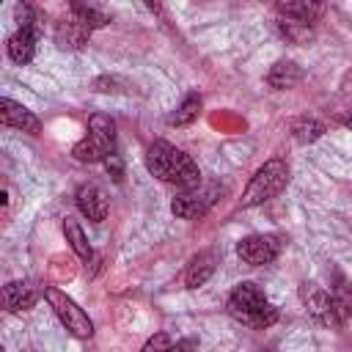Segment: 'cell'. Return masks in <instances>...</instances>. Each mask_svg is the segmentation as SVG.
I'll use <instances>...</instances> for the list:
<instances>
[{
  "label": "cell",
  "mask_w": 352,
  "mask_h": 352,
  "mask_svg": "<svg viewBox=\"0 0 352 352\" xmlns=\"http://www.w3.org/2000/svg\"><path fill=\"white\" fill-rule=\"evenodd\" d=\"M217 264H220V256H217L214 248L198 250V253L187 261V270H184V283H187V289H198V286H204V283L214 275Z\"/></svg>",
  "instance_id": "8fae6325"
},
{
  "label": "cell",
  "mask_w": 352,
  "mask_h": 352,
  "mask_svg": "<svg viewBox=\"0 0 352 352\" xmlns=\"http://www.w3.org/2000/svg\"><path fill=\"white\" fill-rule=\"evenodd\" d=\"M223 195V187L220 184H195V187H187V190H179V195L170 201V212L182 220H198L204 217L214 204L217 198Z\"/></svg>",
  "instance_id": "52a82bcc"
},
{
  "label": "cell",
  "mask_w": 352,
  "mask_h": 352,
  "mask_svg": "<svg viewBox=\"0 0 352 352\" xmlns=\"http://www.w3.org/2000/svg\"><path fill=\"white\" fill-rule=\"evenodd\" d=\"M102 162H104L107 173H110V176H113L116 182H121V179H124V162H121V157H118L116 151H113V154H107V157H104Z\"/></svg>",
  "instance_id": "603a6c76"
},
{
  "label": "cell",
  "mask_w": 352,
  "mask_h": 352,
  "mask_svg": "<svg viewBox=\"0 0 352 352\" xmlns=\"http://www.w3.org/2000/svg\"><path fill=\"white\" fill-rule=\"evenodd\" d=\"M143 3H146V8H148V11H154V14H160V11H162V0H143Z\"/></svg>",
  "instance_id": "cb8c5ba5"
},
{
  "label": "cell",
  "mask_w": 352,
  "mask_h": 352,
  "mask_svg": "<svg viewBox=\"0 0 352 352\" xmlns=\"http://www.w3.org/2000/svg\"><path fill=\"white\" fill-rule=\"evenodd\" d=\"M6 50L14 63H19V66L30 63L36 55V28H16V33L8 36Z\"/></svg>",
  "instance_id": "5bb4252c"
},
{
  "label": "cell",
  "mask_w": 352,
  "mask_h": 352,
  "mask_svg": "<svg viewBox=\"0 0 352 352\" xmlns=\"http://www.w3.org/2000/svg\"><path fill=\"white\" fill-rule=\"evenodd\" d=\"M69 6H72V16H77L82 25H88L91 30L94 28H104L110 19H107V14L104 11H99L91 0H69Z\"/></svg>",
  "instance_id": "d6986e66"
},
{
  "label": "cell",
  "mask_w": 352,
  "mask_h": 352,
  "mask_svg": "<svg viewBox=\"0 0 352 352\" xmlns=\"http://www.w3.org/2000/svg\"><path fill=\"white\" fill-rule=\"evenodd\" d=\"M44 300L50 302L52 314L60 319V324H63L72 336H77V338H91V333H94L91 316H88L66 292H60L58 286H47V289H44Z\"/></svg>",
  "instance_id": "8992f818"
},
{
  "label": "cell",
  "mask_w": 352,
  "mask_h": 352,
  "mask_svg": "<svg viewBox=\"0 0 352 352\" xmlns=\"http://www.w3.org/2000/svg\"><path fill=\"white\" fill-rule=\"evenodd\" d=\"M275 8L286 19H294V22H302V25H314L324 14V0H275Z\"/></svg>",
  "instance_id": "4fadbf2b"
},
{
  "label": "cell",
  "mask_w": 352,
  "mask_h": 352,
  "mask_svg": "<svg viewBox=\"0 0 352 352\" xmlns=\"http://www.w3.org/2000/svg\"><path fill=\"white\" fill-rule=\"evenodd\" d=\"M63 234H66L69 248L77 253V258L88 264V261L94 258V248L88 245V236H85V231L80 228V223H77L74 217H66V220H63Z\"/></svg>",
  "instance_id": "e0dca14e"
},
{
  "label": "cell",
  "mask_w": 352,
  "mask_h": 352,
  "mask_svg": "<svg viewBox=\"0 0 352 352\" xmlns=\"http://www.w3.org/2000/svg\"><path fill=\"white\" fill-rule=\"evenodd\" d=\"M280 253V236L278 234H250L236 242V256L250 267L272 264Z\"/></svg>",
  "instance_id": "ba28073f"
},
{
  "label": "cell",
  "mask_w": 352,
  "mask_h": 352,
  "mask_svg": "<svg viewBox=\"0 0 352 352\" xmlns=\"http://www.w3.org/2000/svg\"><path fill=\"white\" fill-rule=\"evenodd\" d=\"M278 30H280L283 38H289L292 44H302V41L311 36V25H302V22H294V19H286V16L278 19Z\"/></svg>",
  "instance_id": "44dd1931"
},
{
  "label": "cell",
  "mask_w": 352,
  "mask_h": 352,
  "mask_svg": "<svg viewBox=\"0 0 352 352\" xmlns=\"http://www.w3.org/2000/svg\"><path fill=\"white\" fill-rule=\"evenodd\" d=\"M173 346H176V341H173L168 333H157V336H151V338L143 344L146 352H151V349H173Z\"/></svg>",
  "instance_id": "7402d4cb"
},
{
  "label": "cell",
  "mask_w": 352,
  "mask_h": 352,
  "mask_svg": "<svg viewBox=\"0 0 352 352\" xmlns=\"http://www.w3.org/2000/svg\"><path fill=\"white\" fill-rule=\"evenodd\" d=\"M341 124H344V126H346V129L352 132V110H349L346 116H341Z\"/></svg>",
  "instance_id": "d4e9b609"
},
{
  "label": "cell",
  "mask_w": 352,
  "mask_h": 352,
  "mask_svg": "<svg viewBox=\"0 0 352 352\" xmlns=\"http://www.w3.org/2000/svg\"><path fill=\"white\" fill-rule=\"evenodd\" d=\"M74 201H77V209L91 220V223H102L107 217V195L99 184H80L77 192H74Z\"/></svg>",
  "instance_id": "30bf717a"
},
{
  "label": "cell",
  "mask_w": 352,
  "mask_h": 352,
  "mask_svg": "<svg viewBox=\"0 0 352 352\" xmlns=\"http://www.w3.org/2000/svg\"><path fill=\"white\" fill-rule=\"evenodd\" d=\"M300 300L305 305V311L324 327H341L346 322V302L341 297H336L333 292L322 289L319 283H302L300 286Z\"/></svg>",
  "instance_id": "5b68a950"
},
{
  "label": "cell",
  "mask_w": 352,
  "mask_h": 352,
  "mask_svg": "<svg viewBox=\"0 0 352 352\" xmlns=\"http://www.w3.org/2000/svg\"><path fill=\"white\" fill-rule=\"evenodd\" d=\"M88 36H91V28L82 25L77 16L63 19V22H58V28H55V41H58L60 50H80V47L88 41Z\"/></svg>",
  "instance_id": "9a60e30c"
},
{
  "label": "cell",
  "mask_w": 352,
  "mask_h": 352,
  "mask_svg": "<svg viewBox=\"0 0 352 352\" xmlns=\"http://www.w3.org/2000/svg\"><path fill=\"white\" fill-rule=\"evenodd\" d=\"M0 121L11 129H19V132H28V135H38L41 132V121L33 110H28L25 104L14 102L11 96H3L0 99Z\"/></svg>",
  "instance_id": "9c48e42d"
},
{
  "label": "cell",
  "mask_w": 352,
  "mask_h": 352,
  "mask_svg": "<svg viewBox=\"0 0 352 352\" xmlns=\"http://www.w3.org/2000/svg\"><path fill=\"white\" fill-rule=\"evenodd\" d=\"M14 3H25V0H14Z\"/></svg>",
  "instance_id": "484cf974"
},
{
  "label": "cell",
  "mask_w": 352,
  "mask_h": 352,
  "mask_svg": "<svg viewBox=\"0 0 352 352\" xmlns=\"http://www.w3.org/2000/svg\"><path fill=\"white\" fill-rule=\"evenodd\" d=\"M322 135H324V124L316 121V118H311V116H300V118L292 121V138L297 143H302V146L319 140Z\"/></svg>",
  "instance_id": "ac0fdd59"
},
{
  "label": "cell",
  "mask_w": 352,
  "mask_h": 352,
  "mask_svg": "<svg viewBox=\"0 0 352 352\" xmlns=\"http://www.w3.org/2000/svg\"><path fill=\"white\" fill-rule=\"evenodd\" d=\"M286 184H289V162L280 160V157H272L250 176V182L242 192V206H248V209L261 206L270 198L280 195L286 190Z\"/></svg>",
  "instance_id": "3957f363"
},
{
  "label": "cell",
  "mask_w": 352,
  "mask_h": 352,
  "mask_svg": "<svg viewBox=\"0 0 352 352\" xmlns=\"http://www.w3.org/2000/svg\"><path fill=\"white\" fill-rule=\"evenodd\" d=\"M228 314L245 324V327H253V330H267L270 324L278 322V308L267 300V294L250 283V280H242L231 289L228 294V302H226Z\"/></svg>",
  "instance_id": "7a4b0ae2"
},
{
  "label": "cell",
  "mask_w": 352,
  "mask_h": 352,
  "mask_svg": "<svg viewBox=\"0 0 352 352\" xmlns=\"http://www.w3.org/2000/svg\"><path fill=\"white\" fill-rule=\"evenodd\" d=\"M146 168L151 176H157L165 184H173L176 190H187V187L201 184L198 162L187 151L176 148L168 140H154L146 148Z\"/></svg>",
  "instance_id": "6da1fadb"
},
{
  "label": "cell",
  "mask_w": 352,
  "mask_h": 352,
  "mask_svg": "<svg viewBox=\"0 0 352 352\" xmlns=\"http://www.w3.org/2000/svg\"><path fill=\"white\" fill-rule=\"evenodd\" d=\"M36 300H38V289L30 280H8L3 286V308L8 314L28 311L36 305Z\"/></svg>",
  "instance_id": "7c38bea8"
},
{
  "label": "cell",
  "mask_w": 352,
  "mask_h": 352,
  "mask_svg": "<svg viewBox=\"0 0 352 352\" xmlns=\"http://www.w3.org/2000/svg\"><path fill=\"white\" fill-rule=\"evenodd\" d=\"M116 151V124L104 113H94L88 118V135L74 143L72 157L77 162H102Z\"/></svg>",
  "instance_id": "277c9868"
},
{
  "label": "cell",
  "mask_w": 352,
  "mask_h": 352,
  "mask_svg": "<svg viewBox=\"0 0 352 352\" xmlns=\"http://www.w3.org/2000/svg\"><path fill=\"white\" fill-rule=\"evenodd\" d=\"M302 69L294 60H275L267 72V85H272L275 91H289L294 85L302 82Z\"/></svg>",
  "instance_id": "2e32d148"
},
{
  "label": "cell",
  "mask_w": 352,
  "mask_h": 352,
  "mask_svg": "<svg viewBox=\"0 0 352 352\" xmlns=\"http://www.w3.org/2000/svg\"><path fill=\"white\" fill-rule=\"evenodd\" d=\"M198 113H201V96L198 94H187L182 99V104L176 107V113L170 116V124L173 126H187V124H192L198 118Z\"/></svg>",
  "instance_id": "ffe728a7"
}]
</instances>
